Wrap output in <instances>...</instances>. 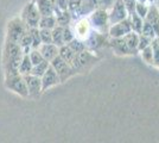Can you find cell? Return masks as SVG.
<instances>
[{
    "label": "cell",
    "instance_id": "cell-29",
    "mask_svg": "<svg viewBox=\"0 0 159 143\" xmlns=\"http://www.w3.org/2000/svg\"><path fill=\"white\" fill-rule=\"evenodd\" d=\"M151 47L153 50V66L159 69V38L156 37L152 40Z\"/></svg>",
    "mask_w": 159,
    "mask_h": 143
},
{
    "label": "cell",
    "instance_id": "cell-40",
    "mask_svg": "<svg viewBox=\"0 0 159 143\" xmlns=\"http://www.w3.org/2000/svg\"><path fill=\"white\" fill-rule=\"evenodd\" d=\"M137 2H143V4H150V0H137Z\"/></svg>",
    "mask_w": 159,
    "mask_h": 143
},
{
    "label": "cell",
    "instance_id": "cell-27",
    "mask_svg": "<svg viewBox=\"0 0 159 143\" xmlns=\"http://www.w3.org/2000/svg\"><path fill=\"white\" fill-rule=\"evenodd\" d=\"M66 45L70 48L75 54H79V53H81V51L86 50V44H84V41H82V40H80V38H76V37H75L70 43H68Z\"/></svg>",
    "mask_w": 159,
    "mask_h": 143
},
{
    "label": "cell",
    "instance_id": "cell-13",
    "mask_svg": "<svg viewBox=\"0 0 159 143\" xmlns=\"http://www.w3.org/2000/svg\"><path fill=\"white\" fill-rule=\"evenodd\" d=\"M108 47L114 51V54L119 55V56H131V55H133L131 49L128 48L127 43L124 40V37H121V38H109Z\"/></svg>",
    "mask_w": 159,
    "mask_h": 143
},
{
    "label": "cell",
    "instance_id": "cell-15",
    "mask_svg": "<svg viewBox=\"0 0 159 143\" xmlns=\"http://www.w3.org/2000/svg\"><path fill=\"white\" fill-rule=\"evenodd\" d=\"M145 21H147L152 25L153 30L156 32V37L159 38V8L156 4H150Z\"/></svg>",
    "mask_w": 159,
    "mask_h": 143
},
{
    "label": "cell",
    "instance_id": "cell-4",
    "mask_svg": "<svg viewBox=\"0 0 159 143\" xmlns=\"http://www.w3.org/2000/svg\"><path fill=\"white\" fill-rule=\"evenodd\" d=\"M88 21L93 30L108 35L109 30V19H108V11L102 8H96L92 14L88 16Z\"/></svg>",
    "mask_w": 159,
    "mask_h": 143
},
{
    "label": "cell",
    "instance_id": "cell-41",
    "mask_svg": "<svg viewBox=\"0 0 159 143\" xmlns=\"http://www.w3.org/2000/svg\"><path fill=\"white\" fill-rule=\"evenodd\" d=\"M154 1H156V0H150V4H154Z\"/></svg>",
    "mask_w": 159,
    "mask_h": 143
},
{
    "label": "cell",
    "instance_id": "cell-37",
    "mask_svg": "<svg viewBox=\"0 0 159 143\" xmlns=\"http://www.w3.org/2000/svg\"><path fill=\"white\" fill-rule=\"evenodd\" d=\"M151 43H152V38H150V37H146L144 35H139V43H138V50L141 51L143 49H145V48L150 47L151 45Z\"/></svg>",
    "mask_w": 159,
    "mask_h": 143
},
{
    "label": "cell",
    "instance_id": "cell-26",
    "mask_svg": "<svg viewBox=\"0 0 159 143\" xmlns=\"http://www.w3.org/2000/svg\"><path fill=\"white\" fill-rule=\"evenodd\" d=\"M49 67H50V62L44 60L43 62H40L38 64L33 66L32 70H31V74L34 75V76H38V78H42L43 75L45 74V72L48 70Z\"/></svg>",
    "mask_w": 159,
    "mask_h": 143
},
{
    "label": "cell",
    "instance_id": "cell-10",
    "mask_svg": "<svg viewBox=\"0 0 159 143\" xmlns=\"http://www.w3.org/2000/svg\"><path fill=\"white\" fill-rule=\"evenodd\" d=\"M129 32H132V26H131L129 17H127L122 21L111 25L108 30V36L109 38H121V37H125Z\"/></svg>",
    "mask_w": 159,
    "mask_h": 143
},
{
    "label": "cell",
    "instance_id": "cell-5",
    "mask_svg": "<svg viewBox=\"0 0 159 143\" xmlns=\"http://www.w3.org/2000/svg\"><path fill=\"white\" fill-rule=\"evenodd\" d=\"M4 85H5V87L8 91L13 92V93H16V94L21 97V98H29L26 82H25V79H24L23 75H7V76H5Z\"/></svg>",
    "mask_w": 159,
    "mask_h": 143
},
{
    "label": "cell",
    "instance_id": "cell-8",
    "mask_svg": "<svg viewBox=\"0 0 159 143\" xmlns=\"http://www.w3.org/2000/svg\"><path fill=\"white\" fill-rule=\"evenodd\" d=\"M50 66L55 69V72L60 76L61 82H66L70 78H73L77 74L76 70L71 67V64H69L63 59H61L60 56H56L52 61H50Z\"/></svg>",
    "mask_w": 159,
    "mask_h": 143
},
{
    "label": "cell",
    "instance_id": "cell-31",
    "mask_svg": "<svg viewBox=\"0 0 159 143\" xmlns=\"http://www.w3.org/2000/svg\"><path fill=\"white\" fill-rule=\"evenodd\" d=\"M139 53H140V55H141V59L144 60V62H146L147 64L153 66V50L151 45L145 48V49H143Z\"/></svg>",
    "mask_w": 159,
    "mask_h": 143
},
{
    "label": "cell",
    "instance_id": "cell-34",
    "mask_svg": "<svg viewBox=\"0 0 159 143\" xmlns=\"http://www.w3.org/2000/svg\"><path fill=\"white\" fill-rule=\"evenodd\" d=\"M29 57H30V60L32 62V66H36V64H38V63L44 61V57L42 56V54L39 53L38 49H32L31 53L29 54Z\"/></svg>",
    "mask_w": 159,
    "mask_h": 143
},
{
    "label": "cell",
    "instance_id": "cell-35",
    "mask_svg": "<svg viewBox=\"0 0 159 143\" xmlns=\"http://www.w3.org/2000/svg\"><path fill=\"white\" fill-rule=\"evenodd\" d=\"M39 34H40V40H42V44L52 43V34H51V30L39 29Z\"/></svg>",
    "mask_w": 159,
    "mask_h": 143
},
{
    "label": "cell",
    "instance_id": "cell-12",
    "mask_svg": "<svg viewBox=\"0 0 159 143\" xmlns=\"http://www.w3.org/2000/svg\"><path fill=\"white\" fill-rule=\"evenodd\" d=\"M71 27L74 30L75 37L82 40V41H84L89 36V34L92 32V30H93L92 26H90V23L88 21V17L87 18H80L77 21H73Z\"/></svg>",
    "mask_w": 159,
    "mask_h": 143
},
{
    "label": "cell",
    "instance_id": "cell-19",
    "mask_svg": "<svg viewBox=\"0 0 159 143\" xmlns=\"http://www.w3.org/2000/svg\"><path fill=\"white\" fill-rule=\"evenodd\" d=\"M55 17H56V21H57V25L62 27L69 26V25L73 24V21H74L73 16H71V13H70L68 10H66V11H62V12H60L58 14H56Z\"/></svg>",
    "mask_w": 159,
    "mask_h": 143
},
{
    "label": "cell",
    "instance_id": "cell-16",
    "mask_svg": "<svg viewBox=\"0 0 159 143\" xmlns=\"http://www.w3.org/2000/svg\"><path fill=\"white\" fill-rule=\"evenodd\" d=\"M58 49L60 48L57 45H55L53 43H49V44H42L38 50L42 54V56L44 57V60L47 61H52L56 56H58Z\"/></svg>",
    "mask_w": 159,
    "mask_h": 143
},
{
    "label": "cell",
    "instance_id": "cell-18",
    "mask_svg": "<svg viewBox=\"0 0 159 143\" xmlns=\"http://www.w3.org/2000/svg\"><path fill=\"white\" fill-rule=\"evenodd\" d=\"M124 40L125 42L127 43V45L128 48L131 49V51L133 53V55L138 54L139 53V50H138V43H139V34H137V32H129V34H127L125 37H124Z\"/></svg>",
    "mask_w": 159,
    "mask_h": 143
},
{
    "label": "cell",
    "instance_id": "cell-1",
    "mask_svg": "<svg viewBox=\"0 0 159 143\" xmlns=\"http://www.w3.org/2000/svg\"><path fill=\"white\" fill-rule=\"evenodd\" d=\"M23 50L18 43L5 40L1 54L4 76L19 74V64L23 59Z\"/></svg>",
    "mask_w": 159,
    "mask_h": 143
},
{
    "label": "cell",
    "instance_id": "cell-9",
    "mask_svg": "<svg viewBox=\"0 0 159 143\" xmlns=\"http://www.w3.org/2000/svg\"><path fill=\"white\" fill-rule=\"evenodd\" d=\"M128 11L126 6L124 5V2L121 0H116L114 2V5L111 7V10L108 11V19H109V25L116 24L119 21H122L128 17Z\"/></svg>",
    "mask_w": 159,
    "mask_h": 143
},
{
    "label": "cell",
    "instance_id": "cell-32",
    "mask_svg": "<svg viewBox=\"0 0 159 143\" xmlns=\"http://www.w3.org/2000/svg\"><path fill=\"white\" fill-rule=\"evenodd\" d=\"M148 7L150 4H143V2H137L135 4V8H134V12L139 16L140 18L145 19L147 12H148Z\"/></svg>",
    "mask_w": 159,
    "mask_h": 143
},
{
    "label": "cell",
    "instance_id": "cell-11",
    "mask_svg": "<svg viewBox=\"0 0 159 143\" xmlns=\"http://www.w3.org/2000/svg\"><path fill=\"white\" fill-rule=\"evenodd\" d=\"M24 79H25V82H26L29 98H32V99L39 98L40 94L43 93V87H42V80H40V78L30 74V75H25Z\"/></svg>",
    "mask_w": 159,
    "mask_h": 143
},
{
    "label": "cell",
    "instance_id": "cell-25",
    "mask_svg": "<svg viewBox=\"0 0 159 143\" xmlns=\"http://www.w3.org/2000/svg\"><path fill=\"white\" fill-rule=\"evenodd\" d=\"M51 34H52V43L55 45L60 48L62 45H64V41H63V27L57 26L53 27L51 30Z\"/></svg>",
    "mask_w": 159,
    "mask_h": 143
},
{
    "label": "cell",
    "instance_id": "cell-14",
    "mask_svg": "<svg viewBox=\"0 0 159 143\" xmlns=\"http://www.w3.org/2000/svg\"><path fill=\"white\" fill-rule=\"evenodd\" d=\"M40 80H42L43 92H45L48 89L52 88V87H55V86H57V85L61 83L60 76L57 75V73L55 72V69H53L51 66L48 68V70L45 72V74L40 78Z\"/></svg>",
    "mask_w": 159,
    "mask_h": 143
},
{
    "label": "cell",
    "instance_id": "cell-17",
    "mask_svg": "<svg viewBox=\"0 0 159 143\" xmlns=\"http://www.w3.org/2000/svg\"><path fill=\"white\" fill-rule=\"evenodd\" d=\"M36 6L38 8L39 13L42 17L45 16H55V11H53V4L51 0H37Z\"/></svg>",
    "mask_w": 159,
    "mask_h": 143
},
{
    "label": "cell",
    "instance_id": "cell-22",
    "mask_svg": "<svg viewBox=\"0 0 159 143\" xmlns=\"http://www.w3.org/2000/svg\"><path fill=\"white\" fill-rule=\"evenodd\" d=\"M57 26V21L55 16H45L42 17L39 21L38 29H47V30H52L53 27Z\"/></svg>",
    "mask_w": 159,
    "mask_h": 143
},
{
    "label": "cell",
    "instance_id": "cell-36",
    "mask_svg": "<svg viewBox=\"0 0 159 143\" xmlns=\"http://www.w3.org/2000/svg\"><path fill=\"white\" fill-rule=\"evenodd\" d=\"M74 38H75V34H74V30L71 25L63 27V41H64V44L70 43Z\"/></svg>",
    "mask_w": 159,
    "mask_h": 143
},
{
    "label": "cell",
    "instance_id": "cell-30",
    "mask_svg": "<svg viewBox=\"0 0 159 143\" xmlns=\"http://www.w3.org/2000/svg\"><path fill=\"white\" fill-rule=\"evenodd\" d=\"M81 5H82V0H68V11L71 13L73 19H75Z\"/></svg>",
    "mask_w": 159,
    "mask_h": 143
},
{
    "label": "cell",
    "instance_id": "cell-7",
    "mask_svg": "<svg viewBox=\"0 0 159 143\" xmlns=\"http://www.w3.org/2000/svg\"><path fill=\"white\" fill-rule=\"evenodd\" d=\"M109 43V36L106 34H101L95 30H92V32L89 36L84 40V44H86V49L92 51V53H98L100 49L105 47H108Z\"/></svg>",
    "mask_w": 159,
    "mask_h": 143
},
{
    "label": "cell",
    "instance_id": "cell-23",
    "mask_svg": "<svg viewBox=\"0 0 159 143\" xmlns=\"http://www.w3.org/2000/svg\"><path fill=\"white\" fill-rule=\"evenodd\" d=\"M129 19H131V26H132V31L133 32H137V34H141V30H143V24H144V19L140 18L138 14L132 13L128 16Z\"/></svg>",
    "mask_w": 159,
    "mask_h": 143
},
{
    "label": "cell",
    "instance_id": "cell-6",
    "mask_svg": "<svg viewBox=\"0 0 159 143\" xmlns=\"http://www.w3.org/2000/svg\"><path fill=\"white\" fill-rule=\"evenodd\" d=\"M19 17L25 23L27 29H36V27H38L39 26L40 18H42V16H40L37 6H36V4L32 2V1L25 5V7L23 8L21 14H20Z\"/></svg>",
    "mask_w": 159,
    "mask_h": 143
},
{
    "label": "cell",
    "instance_id": "cell-2",
    "mask_svg": "<svg viewBox=\"0 0 159 143\" xmlns=\"http://www.w3.org/2000/svg\"><path fill=\"white\" fill-rule=\"evenodd\" d=\"M99 60L100 57L98 55L86 49V50L75 55L73 62L70 64L76 70V73L79 74V73H84L88 69H90Z\"/></svg>",
    "mask_w": 159,
    "mask_h": 143
},
{
    "label": "cell",
    "instance_id": "cell-24",
    "mask_svg": "<svg viewBox=\"0 0 159 143\" xmlns=\"http://www.w3.org/2000/svg\"><path fill=\"white\" fill-rule=\"evenodd\" d=\"M75 55H76V54H75V53H74L73 50L68 47L66 44H64V45L60 47V49H58V56H60L61 59H63L66 62H68L69 64L73 62Z\"/></svg>",
    "mask_w": 159,
    "mask_h": 143
},
{
    "label": "cell",
    "instance_id": "cell-39",
    "mask_svg": "<svg viewBox=\"0 0 159 143\" xmlns=\"http://www.w3.org/2000/svg\"><path fill=\"white\" fill-rule=\"evenodd\" d=\"M124 2V5L126 6L128 14L134 13V8H135V4H137V0H121Z\"/></svg>",
    "mask_w": 159,
    "mask_h": 143
},
{
    "label": "cell",
    "instance_id": "cell-33",
    "mask_svg": "<svg viewBox=\"0 0 159 143\" xmlns=\"http://www.w3.org/2000/svg\"><path fill=\"white\" fill-rule=\"evenodd\" d=\"M140 35H144L146 37H150V38H156V32L153 30L152 25L148 23L147 21L144 19V24H143V30H141V34Z\"/></svg>",
    "mask_w": 159,
    "mask_h": 143
},
{
    "label": "cell",
    "instance_id": "cell-38",
    "mask_svg": "<svg viewBox=\"0 0 159 143\" xmlns=\"http://www.w3.org/2000/svg\"><path fill=\"white\" fill-rule=\"evenodd\" d=\"M115 1L116 0H98V8H102V10L109 11Z\"/></svg>",
    "mask_w": 159,
    "mask_h": 143
},
{
    "label": "cell",
    "instance_id": "cell-42",
    "mask_svg": "<svg viewBox=\"0 0 159 143\" xmlns=\"http://www.w3.org/2000/svg\"><path fill=\"white\" fill-rule=\"evenodd\" d=\"M36 1H37V0H32V2H36Z\"/></svg>",
    "mask_w": 159,
    "mask_h": 143
},
{
    "label": "cell",
    "instance_id": "cell-20",
    "mask_svg": "<svg viewBox=\"0 0 159 143\" xmlns=\"http://www.w3.org/2000/svg\"><path fill=\"white\" fill-rule=\"evenodd\" d=\"M19 45L23 50V54L29 55L32 50V40H31V35L29 32V30L26 31V34L21 37V40L19 42Z\"/></svg>",
    "mask_w": 159,
    "mask_h": 143
},
{
    "label": "cell",
    "instance_id": "cell-21",
    "mask_svg": "<svg viewBox=\"0 0 159 143\" xmlns=\"http://www.w3.org/2000/svg\"><path fill=\"white\" fill-rule=\"evenodd\" d=\"M32 62L30 60L29 55H24L19 64V74L23 75V76L30 75L31 74V70H32Z\"/></svg>",
    "mask_w": 159,
    "mask_h": 143
},
{
    "label": "cell",
    "instance_id": "cell-3",
    "mask_svg": "<svg viewBox=\"0 0 159 143\" xmlns=\"http://www.w3.org/2000/svg\"><path fill=\"white\" fill-rule=\"evenodd\" d=\"M27 30L29 29L25 25V23L23 21V19L20 17H14V18H12L11 21H8V23H7L5 40L19 44L21 37L26 34Z\"/></svg>",
    "mask_w": 159,
    "mask_h": 143
},
{
    "label": "cell",
    "instance_id": "cell-28",
    "mask_svg": "<svg viewBox=\"0 0 159 143\" xmlns=\"http://www.w3.org/2000/svg\"><path fill=\"white\" fill-rule=\"evenodd\" d=\"M29 32L31 35V40H32V49H38L42 45V40H40L39 29H29Z\"/></svg>",
    "mask_w": 159,
    "mask_h": 143
}]
</instances>
